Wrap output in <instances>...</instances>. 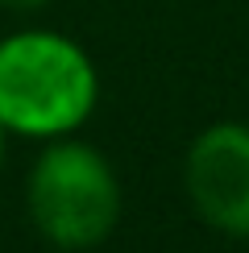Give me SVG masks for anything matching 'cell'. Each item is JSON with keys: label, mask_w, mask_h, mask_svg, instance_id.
<instances>
[{"label": "cell", "mask_w": 249, "mask_h": 253, "mask_svg": "<svg viewBox=\"0 0 249 253\" xmlns=\"http://www.w3.org/2000/svg\"><path fill=\"white\" fill-rule=\"evenodd\" d=\"M187 195L195 212L228 237H249V125L220 121L187 150Z\"/></svg>", "instance_id": "obj_3"}, {"label": "cell", "mask_w": 249, "mask_h": 253, "mask_svg": "<svg viewBox=\"0 0 249 253\" xmlns=\"http://www.w3.org/2000/svg\"><path fill=\"white\" fill-rule=\"evenodd\" d=\"M100 79L79 42L21 29L0 42V125L4 133L58 141L91 117Z\"/></svg>", "instance_id": "obj_1"}, {"label": "cell", "mask_w": 249, "mask_h": 253, "mask_svg": "<svg viewBox=\"0 0 249 253\" xmlns=\"http://www.w3.org/2000/svg\"><path fill=\"white\" fill-rule=\"evenodd\" d=\"M46 0H0V8H13V13H29V8H42Z\"/></svg>", "instance_id": "obj_4"}, {"label": "cell", "mask_w": 249, "mask_h": 253, "mask_svg": "<svg viewBox=\"0 0 249 253\" xmlns=\"http://www.w3.org/2000/svg\"><path fill=\"white\" fill-rule=\"evenodd\" d=\"M0 154H4V125H0Z\"/></svg>", "instance_id": "obj_5"}, {"label": "cell", "mask_w": 249, "mask_h": 253, "mask_svg": "<svg viewBox=\"0 0 249 253\" xmlns=\"http://www.w3.org/2000/svg\"><path fill=\"white\" fill-rule=\"evenodd\" d=\"M29 220L58 249H91L117 228L121 187L96 145L58 137L34 162L25 187Z\"/></svg>", "instance_id": "obj_2"}]
</instances>
